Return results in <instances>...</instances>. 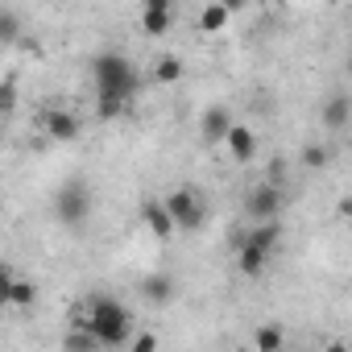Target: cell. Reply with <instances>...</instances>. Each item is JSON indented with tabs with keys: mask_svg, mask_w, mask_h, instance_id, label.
<instances>
[{
	"mask_svg": "<svg viewBox=\"0 0 352 352\" xmlns=\"http://www.w3.org/2000/svg\"><path fill=\"white\" fill-rule=\"evenodd\" d=\"M100 348H120V344H129L133 340V315H129V307H120L116 298H108V294H91L87 298V319L79 323Z\"/></svg>",
	"mask_w": 352,
	"mask_h": 352,
	"instance_id": "cell-1",
	"label": "cell"
},
{
	"mask_svg": "<svg viewBox=\"0 0 352 352\" xmlns=\"http://www.w3.org/2000/svg\"><path fill=\"white\" fill-rule=\"evenodd\" d=\"M91 79H96V87H100V100H120V104H133V96H137V87H141L137 67H133L124 54H116V50L96 54Z\"/></svg>",
	"mask_w": 352,
	"mask_h": 352,
	"instance_id": "cell-2",
	"label": "cell"
},
{
	"mask_svg": "<svg viewBox=\"0 0 352 352\" xmlns=\"http://www.w3.org/2000/svg\"><path fill=\"white\" fill-rule=\"evenodd\" d=\"M162 208H166L174 232H199V228H204V208H199V195H195L191 187L170 191V195L162 199Z\"/></svg>",
	"mask_w": 352,
	"mask_h": 352,
	"instance_id": "cell-3",
	"label": "cell"
},
{
	"mask_svg": "<svg viewBox=\"0 0 352 352\" xmlns=\"http://www.w3.org/2000/svg\"><path fill=\"white\" fill-rule=\"evenodd\" d=\"M54 216H58L63 224H83V220L91 216V187L79 183V179H71V183L54 195Z\"/></svg>",
	"mask_w": 352,
	"mask_h": 352,
	"instance_id": "cell-4",
	"label": "cell"
},
{
	"mask_svg": "<svg viewBox=\"0 0 352 352\" xmlns=\"http://www.w3.org/2000/svg\"><path fill=\"white\" fill-rule=\"evenodd\" d=\"M245 212L253 216V224H270V220H278V212H282V187H274V183L253 187L249 199H245Z\"/></svg>",
	"mask_w": 352,
	"mask_h": 352,
	"instance_id": "cell-5",
	"label": "cell"
},
{
	"mask_svg": "<svg viewBox=\"0 0 352 352\" xmlns=\"http://www.w3.org/2000/svg\"><path fill=\"white\" fill-rule=\"evenodd\" d=\"M236 120H232V112L224 108V104H212L208 112H204V120H199V133H204V141L208 145H220L224 137H228V129H232Z\"/></svg>",
	"mask_w": 352,
	"mask_h": 352,
	"instance_id": "cell-6",
	"label": "cell"
},
{
	"mask_svg": "<svg viewBox=\"0 0 352 352\" xmlns=\"http://www.w3.org/2000/svg\"><path fill=\"white\" fill-rule=\"evenodd\" d=\"M224 145H228V153H232L236 162H253V157H257V133H253L249 124H232L228 137H224Z\"/></svg>",
	"mask_w": 352,
	"mask_h": 352,
	"instance_id": "cell-7",
	"label": "cell"
},
{
	"mask_svg": "<svg viewBox=\"0 0 352 352\" xmlns=\"http://www.w3.org/2000/svg\"><path fill=\"white\" fill-rule=\"evenodd\" d=\"M170 17H174V5H170V0H145V9H141V30H145V34H166V30H170Z\"/></svg>",
	"mask_w": 352,
	"mask_h": 352,
	"instance_id": "cell-8",
	"label": "cell"
},
{
	"mask_svg": "<svg viewBox=\"0 0 352 352\" xmlns=\"http://www.w3.org/2000/svg\"><path fill=\"white\" fill-rule=\"evenodd\" d=\"M141 220H145V228H149L157 241H170V236H174V224H170L162 199H141Z\"/></svg>",
	"mask_w": 352,
	"mask_h": 352,
	"instance_id": "cell-9",
	"label": "cell"
},
{
	"mask_svg": "<svg viewBox=\"0 0 352 352\" xmlns=\"http://www.w3.org/2000/svg\"><path fill=\"white\" fill-rule=\"evenodd\" d=\"M46 133H50L54 141H75V137H79V116L67 112V108H50V112H46Z\"/></svg>",
	"mask_w": 352,
	"mask_h": 352,
	"instance_id": "cell-10",
	"label": "cell"
},
{
	"mask_svg": "<svg viewBox=\"0 0 352 352\" xmlns=\"http://www.w3.org/2000/svg\"><path fill=\"white\" fill-rule=\"evenodd\" d=\"M245 241H249L253 249H261V253L270 257V253H274V249L282 245V224H278V220H270V224H253V232H249Z\"/></svg>",
	"mask_w": 352,
	"mask_h": 352,
	"instance_id": "cell-11",
	"label": "cell"
},
{
	"mask_svg": "<svg viewBox=\"0 0 352 352\" xmlns=\"http://www.w3.org/2000/svg\"><path fill=\"white\" fill-rule=\"evenodd\" d=\"M253 344H257V352H282L286 348V327L282 323H261L253 331Z\"/></svg>",
	"mask_w": 352,
	"mask_h": 352,
	"instance_id": "cell-12",
	"label": "cell"
},
{
	"mask_svg": "<svg viewBox=\"0 0 352 352\" xmlns=\"http://www.w3.org/2000/svg\"><path fill=\"white\" fill-rule=\"evenodd\" d=\"M183 75H187V67H183L179 54H162V58L153 63V83H166V87H170V83H179Z\"/></svg>",
	"mask_w": 352,
	"mask_h": 352,
	"instance_id": "cell-13",
	"label": "cell"
},
{
	"mask_svg": "<svg viewBox=\"0 0 352 352\" xmlns=\"http://www.w3.org/2000/svg\"><path fill=\"white\" fill-rule=\"evenodd\" d=\"M228 17H232V13H228V5L212 0V5H204V9H199V30H204V34H220V30L228 25Z\"/></svg>",
	"mask_w": 352,
	"mask_h": 352,
	"instance_id": "cell-14",
	"label": "cell"
},
{
	"mask_svg": "<svg viewBox=\"0 0 352 352\" xmlns=\"http://www.w3.org/2000/svg\"><path fill=\"white\" fill-rule=\"evenodd\" d=\"M236 270H241L245 278H257V274L265 270V253H261V249H253L249 241H241V253H236Z\"/></svg>",
	"mask_w": 352,
	"mask_h": 352,
	"instance_id": "cell-15",
	"label": "cell"
},
{
	"mask_svg": "<svg viewBox=\"0 0 352 352\" xmlns=\"http://www.w3.org/2000/svg\"><path fill=\"white\" fill-rule=\"evenodd\" d=\"M348 108H352V100L340 91V96H331L327 100V108H323V120H327V129H344L348 124Z\"/></svg>",
	"mask_w": 352,
	"mask_h": 352,
	"instance_id": "cell-16",
	"label": "cell"
},
{
	"mask_svg": "<svg viewBox=\"0 0 352 352\" xmlns=\"http://www.w3.org/2000/svg\"><path fill=\"white\" fill-rule=\"evenodd\" d=\"M141 290H145V298H153L157 307H166V302L174 298V282H170L166 274H153V278H145V286H141Z\"/></svg>",
	"mask_w": 352,
	"mask_h": 352,
	"instance_id": "cell-17",
	"label": "cell"
},
{
	"mask_svg": "<svg viewBox=\"0 0 352 352\" xmlns=\"http://www.w3.org/2000/svg\"><path fill=\"white\" fill-rule=\"evenodd\" d=\"M38 302V286L30 278H13L9 286V307H34Z\"/></svg>",
	"mask_w": 352,
	"mask_h": 352,
	"instance_id": "cell-18",
	"label": "cell"
},
{
	"mask_svg": "<svg viewBox=\"0 0 352 352\" xmlns=\"http://www.w3.org/2000/svg\"><path fill=\"white\" fill-rule=\"evenodd\" d=\"M96 348H100V344H96L83 327H71V331L63 336V352H96Z\"/></svg>",
	"mask_w": 352,
	"mask_h": 352,
	"instance_id": "cell-19",
	"label": "cell"
},
{
	"mask_svg": "<svg viewBox=\"0 0 352 352\" xmlns=\"http://www.w3.org/2000/svg\"><path fill=\"white\" fill-rule=\"evenodd\" d=\"M17 100H21L17 75H9V79H0V116H9V112L17 108Z\"/></svg>",
	"mask_w": 352,
	"mask_h": 352,
	"instance_id": "cell-20",
	"label": "cell"
},
{
	"mask_svg": "<svg viewBox=\"0 0 352 352\" xmlns=\"http://www.w3.org/2000/svg\"><path fill=\"white\" fill-rule=\"evenodd\" d=\"M327 162H331V149H327V145H307V149H302V166H307V170H323Z\"/></svg>",
	"mask_w": 352,
	"mask_h": 352,
	"instance_id": "cell-21",
	"label": "cell"
},
{
	"mask_svg": "<svg viewBox=\"0 0 352 352\" xmlns=\"http://www.w3.org/2000/svg\"><path fill=\"white\" fill-rule=\"evenodd\" d=\"M21 34V17L13 9H0V42H13Z\"/></svg>",
	"mask_w": 352,
	"mask_h": 352,
	"instance_id": "cell-22",
	"label": "cell"
},
{
	"mask_svg": "<svg viewBox=\"0 0 352 352\" xmlns=\"http://www.w3.org/2000/svg\"><path fill=\"white\" fill-rule=\"evenodd\" d=\"M129 352H157V336H153V331H133Z\"/></svg>",
	"mask_w": 352,
	"mask_h": 352,
	"instance_id": "cell-23",
	"label": "cell"
},
{
	"mask_svg": "<svg viewBox=\"0 0 352 352\" xmlns=\"http://www.w3.org/2000/svg\"><path fill=\"white\" fill-rule=\"evenodd\" d=\"M9 286H13V274H9L5 261H0V307H9Z\"/></svg>",
	"mask_w": 352,
	"mask_h": 352,
	"instance_id": "cell-24",
	"label": "cell"
},
{
	"mask_svg": "<svg viewBox=\"0 0 352 352\" xmlns=\"http://www.w3.org/2000/svg\"><path fill=\"white\" fill-rule=\"evenodd\" d=\"M323 352H348V344H340V340H331V344H327Z\"/></svg>",
	"mask_w": 352,
	"mask_h": 352,
	"instance_id": "cell-25",
	"label": "cell"
}]
</instances>
